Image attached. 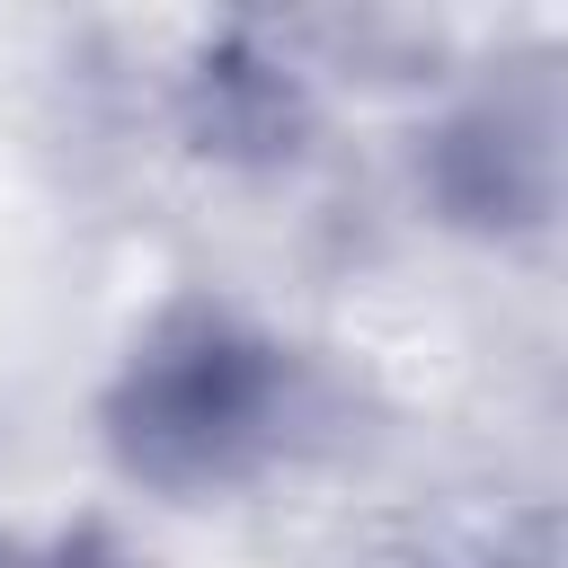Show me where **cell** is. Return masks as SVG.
Listing matches in <instances>:
<instances>
[{
  "instance_id": "obj_1",
  "label": "cell",
  "mask_w": 568,
  "mask_h": 568,
  "mask_svg": "<svg viewBox=\"0 0 568 568\" xmlns=\"http://www.w3.org/2000/svg\"><path fill=\"white\" fill-rule=\"evenodd\" d=\"M266 408H275V346L240 337L213 311H186L133 355L106 417L133 470L186 488V479L231 470L266 435Z\"/></svg>"
}]
</instances>
